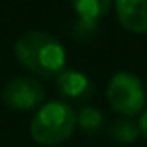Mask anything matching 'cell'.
I'll return each mask as SVG.
<instances>
[{
    "label": "cell",
    "mask_w": 147,
    "mask_h": 147,
    "mask_svg": "<svg viewBox=\"0 0 147 147\" xmlns=\"http://www.w3.org/2000/svg\"><path fill=\"white\" fill-rule=\"evenodd\" d=\"M15 56L22 67L39 76L56 78L65 67V49L52 34L43 30L24 32L15 41Z\"/></svg>",
    "instance_id": "6da1fadb"
},
{
    "label": "cell",
    "mask_w": 147,
    "mask_h": 147,
    "mask_svg": "<svg viewBox=\"0 0 147 147\" xmlns=\"http://www.w3.org/2000/svg\"><path fill=\"white\" fill-rule=\"evenodd\" d=\"M76 129V114L71 104L50 100L37 110L30 123L34 142L41 145H58L67 142Z\"/></svg>",
    "instance_id": "7a4b0ae2"
},
{
    "label": "cell",
    "mask_w": 147,
    "mask_h": 147,
    "mask_svg": "<svg viewBox=\"0 0 147 147\" xmlns=\"http://www.w3.org/2000/svg\"><path fill=\"white\" fill-rule=\"evenodd\" d=\"M106 99L115 112L123 114L125 117H130L142 112L145 104V91L138 76L127 71H119L108 82Z\"/></svg>",
    "instance_id": "3957f363"
},
{
    "label": "cell",
    "mask_w": 147,
    "mask_h": 147,
    "mask_svg": "<svg viewBox=\"0 0 147 147\" xmlns=\"http://www.w3.org/2000/svg\"><path fill=\"white\" fill-rule=\"evenodd\" d=\"M0 97L9 110L28 112L43 104L45 86L34 76H15L6 82Z\"/></svg>",
    "instance_id": "277c9868"
},
{
    "label": "cell",
    "mask_w": 147,
    "mask_h": 147,
    "mask_svg": "<svg viewBox=\"0 0 147 147\" xmlns=\"http://www.w3.org/2000/svg\"><path fill=\"white\" fill-rule=\"evenodd\" d=\"M114 0H73L75 11V37L80 41H90L99 28V22L110 11Z\"/></svg>",
    "instance_id": "5b68a950"
},
{
    "label": "cell",
    "mask_w": 147,
    "mask_h": 147,
    "mask_svg": "<svg viewBox=\"0 0 147 147\" xmlns=\"http://www.w3.org/2000/svg\"><path fill=\"white\" fill-rule=\"evenodd\" d=\"M56 90L61 97L71 100H88L93 95V84L84 73L75 71V69H63L54 80Z\"/></svg>",
    "instance_id": "8992f818"
},
{
    "label": "cell",
    "mask_w": 147,
    "mask_h": 147,
    "mask_svg": "<svg viewBox=\"0 0 147 147\" xmlns=\"http://www.w3.org/2000/svg\"><path fill=\"white\" fill-rule=\"evenodd\" d=\"M115 15L125 30L147 34V0H115Z\"/></svg>",
    "instance_id": "52a82bcc"
},
{
    "label": "cell",
    "mask_w": 147,
    "mask_h": 147,
    "mask_svg": "<svg viewBox=\"0 0 147 147\" xmlns=\"http://www.w3.org/2000/svg\"><path fill=\"white\" fill-rule=\"evenodd\" d=\"M108 134L117 144H134L140 136V125L130 117H117L108 129Z\"/></svg>",
    "instance_id": "ba28073f"
},
{
    "label": "cell",
    "mask_w": 147,
    "mask_h": 147,
    "mask_svg": "<svg viewBox=\"0 0 147 147\" xmlns=\"http://www.w3.org/2000/svg\"><path fill=\"white\" fill-rule=\"evenodd\" d=\"M76 125L82 129L84 134L88 136H95L102 130L104 127V115L99 108L93 106H84L80 108V112L76 114Z\"/></svg>",
    "instance_id": "9c48e42d"
},
{
    "label": "cell",
    "mask_w": 147,
    "mask_h": 147,
    "mask_svg": "<svg viewBox=\"0 0 147 147\" xmlns=\"http://www.w3.org/2000/svg\"><path fill=\"white\" fill-rule=\"evenodd\" d=\"M138 125H140V132L147 138V108L144 110V114L140 115V121H138Z\"/></svg>",
    "instance_id": "30bf717a"
}]
</instances>
